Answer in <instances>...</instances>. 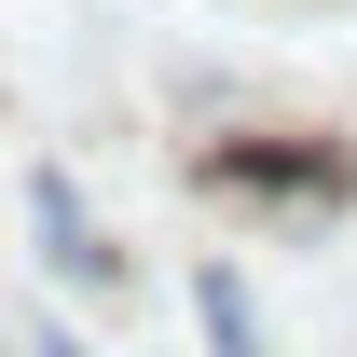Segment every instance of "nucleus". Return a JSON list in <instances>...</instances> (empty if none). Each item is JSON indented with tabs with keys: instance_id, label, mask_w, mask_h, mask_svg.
Returning <instances> with one entry per match:
<instances>
[{
	"instance_id": "obj_1",
	"label": "nucleus",
	"mask_w": 357,
	"mask_h": 357,
	"mask_svg": "<svg viewBox=\"0 0 357 357\" xmlns=\"http://www.w3.org/2000/svg\"><path fill=\"white\" fill-rule=\"evenodd\" d=\"M206 178H234V192H344V151H206Z\"/></svg>"
},
{
	"instance_id": "obj_2",
	"label": "nucleus",
	"mask_w": 357,
	"mask_h": 357,
	"mask_svg": "<svg viewBox=\"0 0 357 357\" xmlns=\"http://www.w3.org/2000/svg\"><path fill=\"white\" fill-rule=\"evenodd\" d=\"M28 206H42V248H55V275H69V289H96V275H110V248H96L83 192H69V178H28Z\"/></svg>"
},
{
	"instance_id": "obj_3",
	"label": "nucleus",
	"mask_w": 357,
	"mask_h": 357,
	"mask_svg": "<svg viewBox=\"0 0 357 357\" xmlns=\"http://www.w3.org/2000/svg\"><path fill=\"white\" fill-rule=\"evenodd\" d=\"M192 316H206V344H220V357H261V316H248V275H234V261L192 275Z\"/></svg>"
},
{
	"instance_id": "obj_4",
	"label": "nucleus",
	"mask_w": 357,
	"mask_h": 357,
	"mask_svg": "<svg viewBox=\"0 0 357 357\" xmlns=\"http://www.w3.org/2000/svg\"><path fill=\"white\" fill-rule=\"evenodd\" d=\"M42 357H83V344H69V330H42Z\"/></svg>"
}]
</instances>
